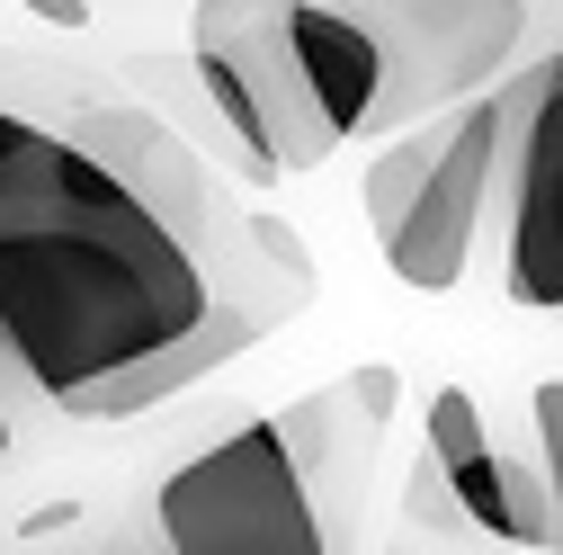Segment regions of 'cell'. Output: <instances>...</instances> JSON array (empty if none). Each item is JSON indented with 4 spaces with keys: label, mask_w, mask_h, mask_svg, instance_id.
<instances>
[{
    "label": "cell",
    "mask_w": 563,
    "mask_h": 555,
    "mask_svg": "<svg viewBox=\"0 0 563 555\" xmlns=\"http://www.w3.org/2000/svg\"><path fill=\"white\" fill-rule=\"evenodd\" d=\"M439 466V493L483 529V537H510V546H554V493H545V466H519L492 448L483 431V403L465 385H439L430 394V448Z\"/></svg>",
    "instance_id": "52a82bcc"
},
{
    "label": "cell",
    "mask_w": 563,
    "mask_h": 555,
    "mask_svg": "<svg viewBox=\"0 0 563 555\" xmlns=\"http://www.w3.org/2000/svg\"><path fill=\"white\" fill-rule=\"evenodd\" d=\"M153 520L179 555H313V546H331L277 422H242L233 439L188 457L162 483Z\"/></svg>",
    "instance_id": "5b68a950"
},
{
    "label": "cell",
    "mask_w": 563,
    "mask_h": 555,
    "mask_svg": "<svg viewBox=\"0 0 563 555\" xmlns=\"http://www.w3.org/2000/svg\"><path fill=\"white\" fill-rule=\"evenodd\" d=\"M322 296L287 216L251 206L108 63L0 45V377L125 422L233 368Z\"/></svg>",
    "instance_id": "6da1fadb"
},
{
    "label": "cell",
    "mask_w": 563,
    "mask_h": 555,
    "mask_svg": "<svg viewBox=\"0 0 563 555\" xmlns=\"http://www.w3.org/2000/svg\"><path fill=\"white\" fill-rule=\"evenodd\" d=\"M73 520H81V511H36V529H27V546H54V537L73 529Z\"/></svg>",
    "instance_id": "7c38bea8"
},
{
    "label": "cell",
    "mask_w": 563,
    "mask_h": 555,
    "mask_svg": "<svg viewBox=\"0 0 563 555\" xmlns=\"http://www.w3.org/2000/svg\"><path fill=\"white\" fill-rule=\"evenodd\" d=\"M537 448H545V493H554V546H563V377L537 385Z\"/></svg>",
    "instance_id": "30bf717a"
},
{
    "label": "cell",
    "mask_w": 563,
    "mask_h": 555,
    "mask_svg": "<svg viewBox=\"0 0 563 555\" xmlns=\"http://www.w3.org/2000/svg\"><path fill=\"white\" fill-rule=\"evenodd\" d=\"M188 63L197 90L216 99L224 134L242 144V171L268 179H305L340 153V134L296 63V28L287 0H197L188 10Z\"/></svg>",
    "instance_id": "3957f363"
},
{
    "label": "cell",
    "mask_w": 563,
    "mask_h": 555,
    "mask_svg": "<svg viewBox=\"0 0 563 555\" xmlns=\"http://www.w3.org/2000/svg\"><path fill=\"white\" fill-rule=\"evenodd\" d=\"M287 28H296V63H305V81H313L331 134H340V144H358L367 108H376V45L358 36V19L322 10V0H287Z\"/></svg>",
    "instance_id": "9c48e42d"
},
{
    "label": "cell",
    "mask_w": 563,
    "mask_h": 555,
    "mask_svg": "<svg viewBox=\"0 0 563 555\" xmlns=\"http://www.w3.org/2000/svg\"><path fill=\"white\" fill-rule=\"evenodd\" d=\"M501 134H510V99L501 90H474L456 108H430L394 126L358 197H367V225H376V251L402 287L420 296H448L465 260H474V233H483V206H492V179H501Z\"/></svg>",
    "instance_id": "7a4b0ae2"
},
{
    "label": "cell",
    "mask_w": 563,
    "mask_h": 555,
    "mask_svg": "<svg viewBox=\"0 0 563 555\" xmlns=\"http://www.w3.org/2000/svg\"><path fill=\"white\" fill-rule=\"evenodd\" d=\"M0 448H10V403H0Z\"/></svg>",
    "instance_id": "4fadbf2b"
},
{
    "label": "cell",
    "mask_w": 563,
    "mask_h": 555,
    "mask_svg": "<svg viewBox=\"0 0 563 555\" xmlns=\"http://www.w3.org/2000/svg\"><path fill=\"white\" fill-rule=\"evenodd\" d=\"M322 10L358 19V36L376 45L367 134H394L430 108L492 90L501 63L519 54V28H528L519 0H322Z\"/></svg>",
    "instance_id": "277c9868"
},
{
    "label": "cell",
    "mask_w": 563,
    "mask_h": 555,
    "mask_svg": "<svg viewBox=\"0 0 563 555\" xmlns=\"http://www.w3.org/2000/svg\"><path fill=\"white\" fill-rule=\"evenodd\" d=\"M394 422V368H349L340 385L305 394L287 422H277V439H287L305 493L322 511V537L367 502V466H376V439Z\"/></svg>",
    "instance_id": "ba28073f"
},
{
    "label": "cell",
    "mask_w": 563,
    "mask_h": 555,
    "mask_svg": "<svg viewBox=\"0 0 563 555\" xmlns=\"http://www.w3.org/2000/svg\"><path fill=\"white\" fill-rule=\"evenodd\" d=\"M27 10L54 19V28H81V19H90V0H27Z\"/></svg>",
    "instance_id": "8fae6325"
},
{
    "label": "cell",
    "mask_w": 563,
    "mask_h": 555,
    "mask_svg": "<svg viewBox=\"0 0 563 555\" xmlns=\"http://www.w3.org/2000/svg\"><path fill=\"white\" fill-rule=\"evenodd\" d=\"M501 162H510V296L563 314V45L519 81Z\"/></svg>",
    "instance_id": "8992f818"
}]
</instances>
